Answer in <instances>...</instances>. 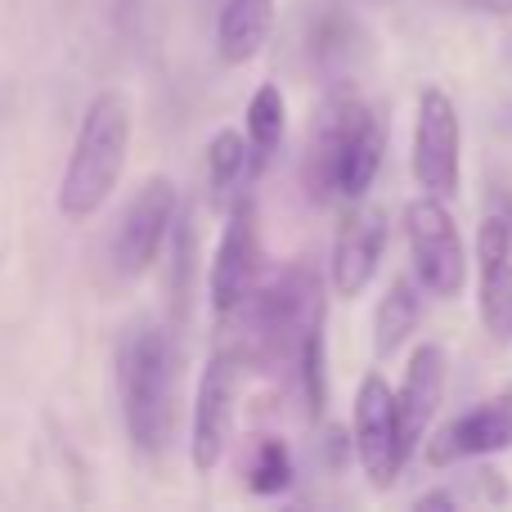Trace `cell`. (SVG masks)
<instances>
[{"label": "cell", "mask_w": 512, "mask_h": 512, "mask_svg": "<svg viewBox=\"0 0 512 512\" xmlns=\"http://www.w3.org/2000/svg\"><path fill=\"white\" fill-rule=\"evenodd\" d=\"M387 153V126L382 117L355 95L351 81H333L319 108V122L310 131V158H306V194L315 203L324 198H346L360 203L369 185L382 171Z\"/></svg>", "instance_id": "6da1fadb"}, {"label": "cell", "mask_w": 512, "mask_h": 512, "mask_svg": "<svg viewBox=\"0 0 512 512\" xmlns=\"http://www.w3.org/2000/svg\"><path fill=\"white\" fill-rule=\"evenodd\" d=\"M126 153H131V108L117 90H104L86 104L68 171L59 180L54 203H59L63 221H90L113 198L117 180L126 171Z\"/></svg>", "instance_id": "7a4b0ae2"}, {"label": "cell", "mask_w": 512, "mask_h": 512, "mask_svg": "<svg viewBox=\"0 0 512 512\" xmlns=\"http://www.w3.org/2000/svg\"><path fill=\"white\" fill-rule=\"evenodd\" d=\"M117 387L131 445L158 459L176 432V346L158 324H144L126 337Z\"/></svg>", "instance_id": "3957f363"}, {"label": "cell", "mask_w": 512, "mask_h": 512, "mask_svg": "<svg viewBox=\"0 0 512 512\" xmlns=\"http://www.w3.org/2000/svg\"><path fill=\"white\" fill-rule=\"evenodd\" d=\"M252 306V337L265 360H297L306 333L324 319V288L306 261H292L256 288Z\"/></svg>", "instance_id": "277c9868"}, {"label": "cell", "mask_w": 512, "mask_h": 512, "mask_svg": "<svg viewBox=\"0 0 512 512\" xmlns=\"http://www.w3.org/2000/svg\"><path fill=\"white\" fill-rule=\"evenodd\" d=\"M405 234H409V256H414V274L432 297L454 301L468 283V252H463L459 225L445 212V198H414L405 207Z\"/></svg>", "instance_id": "5b68a950"}, {"label": "cell", "mask_w": 512, "mask_h": 512, "mask_svg": "<svg viewBox=\"0 0 512 512\" xmlns=\"http://www.w3.org/2000/svg\"><path fill=\"white\" fill-rule=\"evenodd\" d=\"M355 454H360L369 486L378 490L396 486L400 468L409 459L405 427H400V400L382 373H369L355 391Z\"/></svg>", "instance_id": "8992f818"}, {"label": "cell", "mask_w": 512, "mask_h": 512, "mask_svg": "<svg viewBox=\"0 0 512 512\" xmlns=\"http://www.w3.org/2000/svg\"><path fill=\"white\" fill-rule=\"evenodd\" d=\"M176 230V185L167 176H149L135 198L126 203L122 221L113 234V270L122 279H140L158 261L162 243Z\"/></svg>", "instance_id": "52a82bcc"}, {"label": "cell", "mask_w": 512, "mask_h": 512, "mask_svg": "<svg viewBox=\"0 0 512 512\" xmlns=\"http://www.w3.org/2000/svg\"><path fill=\"white\" fill-rule=\"evenodd\" d=\"M459 108L441 86H427L418 95V122H414V180L423 194L450 203L459 194Z\"/></svg>", "instance_id": "ba28073f"}, {"label": "cell", "mask_w": 512, "mask_h": 512, "mask_svg": "<svg viewBox=\"0 0 512 512\" xmlns=\"http://www.w3.org/2000/svg\"><path fill=\"white\" fill-rule=\"evenodd\" d=\"M261 279V230H256V203L252 194H239L225 216L221 248L212 261V306L216 315H234L256 297Z\"/></svg>", "instance_id": "9c48e42d"}, {"label": "cell", "mask_w": 512, "mask_h": 512, "mask_svg": "<svg viewBox=\"0 0 512 512\" xmlns=\"http://www.w3.org/2000/svg\"><path fill=\"white\" fill-rule=\"evenodd\" d=\"M234 400H239V364H234L230 351H216L207 360L203 378H198L194 423H189V459H194V472H203V477L212 468H221L225 450H230Z\"/></svg>", "instance_id": "30bf717a"}, {"label": "cell", "mask_w": 512, "mask_h": 512, "mask_svg": "<svg viewBox=\"0 0 512 512\" xmlns=\"http://www.w3.org/2000/svg\"><path fill=\"white\" fill-rule=\"evenodd\" d=\"M512 450V391L481 400L477 409L450 418L441 432L427 441V463L432 468H450V463L486 459V454Z\"/></svg>", "instance_id": "8fae6325"}, {"label": "cell", "mask_w": 512, "mask_h": 512, "mask_svg": "<svg viewBox=\"0 0 512 512\" xmlns=\"http://www.w3.org/2000/svg\"><path fill=\"white\" fill-rule=\"evenodd\" d=\"M477 265H481V324H486L490 342L512 346V225L504 212L481 221Z\"/></svg>", "instance_id": "7c38bea8"}, {"label": "cell", "mask_w": 512, "mask_h": 512, "mask_svg": "<svg viewBox=\"0 0 512 512\" xmlns=\"http://www.w3.org/2000/svg\"><path fill=\"white\" fill-rule=\"evenodd\" d=\"M364 45H369V32H364V23L346 5H310L306 59L328 86L333 81H351L355 63L364 59Z\"/></svg>", "instance_id": "4fadbf2b"}, {"label": "cell", "mask_w": 512, "mask_h": 512, "mask_svg": "<svg viewBox=\"0 0 512 512\" xmlns=\"http://www.w3.org/2000/svg\"><path fill=\"white\" fill-rule=\"evenodd\" d=\"M382 248H387V216L378 207H364V212H351L337 230L333 243V288L337 297H360L373 283L382 261Z\"/></svg>", "instance_id": "5bb4252c"}, {"label": "cell", "mask_w": 512, "mask_h": 512, "mask_svg": "<svg viewBox=\"0 0 512 512\" xmlns=\"http://www.w3.org/2000/svg\"><path fill=\"white\" fill-rule=\"evenodd\" d=\"M400 400V427H405V445L409 454L423 445L427 427H432L436 409L445 400V351L436 342H423L414 355H409L405 369V387L396 391Z\"/></svg>", "instance_id": "9a60e30c"}, {"label": "cell", "mask_w": 512, "mask_h": 512, "mask_svg": "<svg viewBox=\"0 0 512 512\" xmlns=\"http://www.w3.org/2000/svg\"><path fill=\"white\" fill-rule=\"evenodd\" d=\"M274 32V0H225L216 23V50L225 63H248Z\"/></svg>", "instance_id": "2e32d148"}, {"label": "cell", "mask_w": 512, "mask_h": 512, "mask_svg": "<svg viewBox=\"0 0 512 512\" xmlns=\"http://www.w3.org/2000/svg\"><path fill=\"white\" fill-rule=\"evenodd\" d=\"M256 162L261 153L252 149V140H243L239 131H216V140L207 144V189H212L216 212H230L234 198L248 194Z\"/></svg>", "instance_id": "e0dca14e"}, {"label": "cell", "mask_w": 512, "mask_h": 512, "mask_svg": "<svg viewBox=\"0 0 512 512\" xmlns=\"http://www.w3.org/2000/svg\"><path fill=\"white\" fill-rule=\"evenodd\" d=\"M418 324H423V283L396 279L387 288V297L378 301V315H373V351L382 360L396 355L418 333Z\"/></svg>", "instance_id": "ac0fdd59"}, {"label": "cell", "mask_w": 512, "mask_h": 512, "mask_svg": "<svg viewBox=\"0 0 512 512\" xmlns=\"http://www.w3.org/2000/svg\"><path fill=\"white\" fill-rule=\"evenodd\" d=\"M248 140H252V149L261 153H270V149H279V140H283V126H288V99H283V90L274 86V81H265V86H256V95H252V104H248Z\"/></svg>", "instance_id": "d6986e66"}, {"label": "cell", "mask_w": 512, "mask_h": 512, "mask_svg": "<svg viewBox=\"0 0 512 512\" xmlns=\"http://www.w3.org/2000/svg\"><path fill=\"white\" fill-rule=\"evenodd\" d=\"M297 477V463H292V450L279 441V436H261L248 463V486L256 495H283Z\"/></svg>", "instance_id": "ffe728a7"}, {"label": "cell", "mask_w": 512, "mask_h": 512, "mask_svg": "<svg viewBox=\"0 0 512 512\" xmlns=\"http://www.w3.org/2000/svg\"><path fill=\"white\" fill-rule=\"evenodd\" d=\"M297 373H301V391H306V409L310 418L324 414L328 405V333H324V319L306 333L297 351Z\"/></svg>", "instance_id": "44dd1931"}, {"label": "cell", "mask_w": 512, "mask_h": 512, "mask_svg": "<svg viewBox=\"0 0 512 512\" xmlns=\"http://www.w3.org/2000/svg\"><path fill=\"white\" fill-rule=\"evenodd\" d=\"M468 9H486V14H512V0H459Z\"/></svg>", "instance_id": "7402d4cb"}, {"label": "cell", "mask_w": 512, "mask_h": 512, "mask_svg": "<svg viewBox=\"0 0 512 512\" xmlns=\"http://www.w3.org/2000/svg\"><path fill=\"white\" fill-rule=\"evenodd\" d=\"M454 504H459V499H454V495H445V490H432V495H423V499H418V508H454Z\"/></svg>", "instance_id": "603a6c76"}, {"label": "cell", "mask_w": 512, "mask_h": 512, "mask_svg": "<svg viewBox=\"0 0 512 512\" xmlns=\"http://www.w3.org/2000/svg\"><path fill=\"white\" fill-rule=\"evenodd\" d=\"M495 203H499V212H504L508 225H512V194H495Z\"/></svg>", "instance_id": "cb8c5ba5"}]
</instances>
